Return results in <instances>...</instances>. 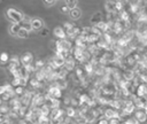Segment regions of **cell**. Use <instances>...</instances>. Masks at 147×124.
Here are the masks:
<instances>
[{"instance_id":"cell-1","label":"cell","mask_w":147,"mask_h":124,"mask_svg":"<svg viewBox=\"0 0 147 124\" xmlns=\"http://www.w3.org/2000/svg\"><path fill=\"white\" fill-rule=\"evenodd\" d=\"M7 16H8L9 20L13 21L14 23H20V22L23 20V17H24L18 10H16V9H14V8L7 9Z\"/></svg>"},{"instance_id":"cell-2","label":"cell","mask_w":147,"mask_h":124,"mask_svg":"<svg viewBox=\"0 0 147 124\" xmlns=\"http://www.w3.org/2000/svg\"><path fill=\"white\" fill-rule=\"evenodd\" d=\"M136 37L138 39H140V38H147V23L139 24L138 29L136 30Z\"/></svg>"},{"instance_id":"cell-3","label":"cell","mask_w":147,"mask_h":124,"mask_svg":"<svg viewBox=\"0 0 147 124\" xmlns=\"http://www.w3.org/2000/svg\"><path fill=\"white\" fill-rule=\"evenodd\" d=\"M133 102L138 109H145L147 106V98L146 96H134Z\"/></svg>"},{"instance_id":"cell-4","label":"cell","mask_w":147,"mask_h":124,"mask_svg":"<svg viewBox=\"0 0 147 124\" xmlns=\"http://www.w3.org/2000/svg\"><path fill=\"white\" fill-rule=\"evenodd\" d=\"M47 93L49 94V96H51L52 99H60V96H61V90H60L57 86H55L54 84L48 87Z\"/></svg>"},{"instance_id":"cell-5","label":"cell","mask_w":147,"mask_h":124,"mask_svg":"<svg viewBox=\"0 0 147 124\" xmlns=\"http://www.w3.org/2000/svg\"><path fill=\"white\" fill-rule=\"evenodd\" d=\"M134 118L137 119V122L140 124H142V123H145L146 121H147V115H146V111L144 110V109H138V110H136V113H134Z\"/></svg>"},{"instance_id":"cell-6","label":"cell","mask_w":147,"mask_h":124,"mask_svg":"<svg viewBox=\"0 0 147 124\" xmlns=\"http://www.w3.org/2000/svg\"><path fill=\"white\" fill-rule=\"evenodd\" d=\"M32 59H33V56H32V54L30 52H24L20 60H21V63L23 65H28V64L32 63Z\"/></svg>"},{"instance_id":"cell-7","label":"cell","mask_w":147,"mask_h":124,"mask_svg":"<svg viewBox=\"0 0 147 124\" xmlns=\"http://www.w3.org/2000/svg\"><path fill=\"white\" fill-rule=\"evenodd\" d=\"M54 34L59 38V39H67V32H65V30L62 28V26H56L55 29H54Z\"/></svg>"},{"instance_id":"cell-8","label":"cell","mask_w":147,"mask_h":124,"mask_svg":"<svg viewBox=\"0 0 147 124\" xmlns=\"http://www.w3.org/2000/svg\"><path fill=\"white\" fill-rule=\"evenodd\" d=\"M41 26H42V21H41L40 18H37V17L31 18V28H32L33 30H38V29H40Z\"/></svg>"},{"instance_id":"cell-9","label":"cell","mask_w":147,"mask_h":124,"mask_svg":"<svg viewBox=\"0 0 147 124\" xmlns=\"http://www.w3.org/2000/svg\"><path fill=\"white\" fill-rule=\"evenodd\" d=\"M69 14H70V16H71L74 20H76V18L80 17V9H78V8H74V9H70Z\"/></svg>"},{"instance_id":"cell-10","label":"cell","mask_w":147,"mask_h":124,"mask_svg":"<svg viewBox=\"0 0 147 124\" xmlns=\"http://www.w3.org/2000/svg\"><path fill=\"white\" fill-rule=\"evenodd\" d=\"M20 29H21L20 23H14V24L11 25V28H10V33H11V34H14V36H17V33H18V31H20Z\"/></svg>"},{"instance_id":"cell-11","label":"cell","mask_w":147,"mask_h":124,"mask_svg":"<svg viewBox=\"0 0 147 124\" xmlns=\"http://www.w3.org/2000/svg\"><path fill=\"white\" fill-rule=\"evenodd\" d=\"M65 114H67V116L70 117V118H74V117L77 116V111L74 109V107H69V108L65 110Z\"/></svg>"},{"instance_id":"cell-12","label":"cell","mask_w":147,"mask_h":124,"mask_svg":"<svg viewBox=\"0 0 147 124\" xmlns=\"http://www.w3.org/2000/svg\"><path fill=\"white\" fill-rule=\"evenodd\" d=\"M101 21H102V15H101L100 13H96V14H94V15L92 16V18H91V22H93V23H94V25H95L96 23L101 22Z\"/></svg>"},{"instance_id":"cell-13","label":"cell","mask_w":147,"mask_h":124,"mask_svg":"<svg viewBox=\"0 0 147 124\" xmlns=\"http://www.w3.org/2000/svg\"><path fill=\"white\" fill-rule=\"evenodd\" d=\"M17 36H18V37H22V38L28 37V30L24 29V28H21L20 31H18V33H17Z\"/></svg>"},{"instance_id":"cell-14","label":"cell","mask_w":147,"mask_h":124,"mask_svg":"<svg viewBox=\"0 0 147 124\" xmlns=\"http://www.w3.org/2000/svg\"><path fill=\"white\" fill-rule=\"evenodd\" d=\"M0 60H1V62H7V61H9L10 59H9V55H8L6 52H3V53L0 54Z\"/></svg>"},{"instance_id":"cell-15","label":"cell","mask_w":147,"mask_h":124,"mask_svg":"<svg viewBox=\"0 0 147 124\" xmlns=\"http://www.w3.org/2000/svg\"><path fill=\"white\" fill-rule=\"evenodd\" d=\"M76 3H77V0H67V6H68L70 9L76 8Z\"/></svg>"},{"instance_id":"cell-16","label":"cell","mask_w":147,"mask_h":124,"mask_svg":"<svg viewBox=\"0 0 147 124\" xmlns=\"http://www.w3.org/2000/svg\"><path fill=\"white\" fill-rule=\"evenodd\" d=\"M61 10H62V11H64V13H67V11H70V8L65 5V6H62V7H61Z\"/></svg>"},{"instance_id":"cell-17","label":"cell","mask_w":147,"mask_h":124,"mask_svg":"<svg viewBox=\"0 0 147 124\" xmlns=\"http://www.w3.org/2000/svg\"><path fill=\"white\" fill-rule=\"evenodd\" d=\"M29 123H30V122H29V121H26V119L24 118V119H21L18 124H29Z\"/></svg>"},{"instance_id":"cell-18","label":"cell","mask_w":147,"mask_h":124,"mask_svg":"<svg viewBox=\"0 0 147 124\" xmlns=\"http://www.w3.org/2000/svg\"><path fill=\"white\" fill-rule=\"evenodd\" d=\"M0 124H11V122H10V119H8V118H7L6 121H3V122H2V123H0Z\"/></svg>"},{"instance_id":"cell-19","label":"cell","mask_w":147,"mask_h":124,"mask_svg":"<svg viewBox=\"0 0 147 124\" xmlns=\"http://www.w3.org/2000/svg\"><path fill=\"white\" fill-rule=\"evenodd\" d=\"M53 1H54V0H45V2H46V3H52Z\"/></svg>"},{"instance_id":"cell-20","label":"cell","mask_w":147,"mask_h":124,"mask_svg":"<svg viewBox=\"0 0 147 124\" xmlns=\"http://www.w3.org/2000/svg\"><path fill=\"white\" fill-rule=\"evenodd\" d=\"M144 110H145V111H146V115H147V106H146V108H145V109H144Z\"/></svg>"},{"instance_id":"cell-21","label":"cell","mask_w":147,"mask_h":124,"mask_svg":"<svg viewBox=\"0 0 147 124\" xmlns=\"http://www.w3.org/2000/svg\"><path fill=\"white\" fill-rule=\"evenodd\" d=\"M0 63H1V60H0Z\"/></svg>"},{"instance_id":"cell-22","label":"cell","mask_w":147,"mask_h":124,"mask_svg":"<svg viewBox=\"0 0 147 124\" xmlns=\"http://www.w3.org/2000/svg\"><path fill=\"white\" fill-rule=\"evenodd\" d=\"M122 124H124V123H122Z\"/></svg>"},{"instance_id":"cell-23","label":"cell","mask_w":147,"mask_h":124,"mask_svg":"<svg viewBox=\"0 0 147 124\" xmlns=\"http://www.w3.org/2000/svg\"><path fill=\"white\" fill-rule=\"evenodd\" d=\"M61 124H63V123H61Z\"/></svg>"}]
</instances>
